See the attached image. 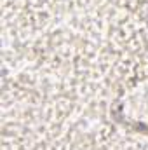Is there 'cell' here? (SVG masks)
<instances>
[{
  "label": "cell",
  "instance_id": "cell-1",
  "mask_svg": "<svg viewBox=\"0 0 148 150\" xmlns=\"http://www.w3.org/2000/svg\"><path fill=\"white\" fill-rule=\"evenodd\" d=\"M120 119L140 129H148V75L131 84L122 94Z\"/></svg>",
  "mask_w": 148,
  "mask_h": 150
}]
</instances>
